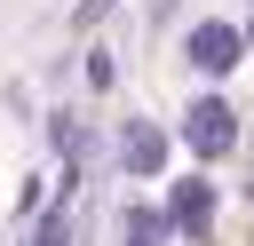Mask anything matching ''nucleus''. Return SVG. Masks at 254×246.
Wrapping results in <instances>:
<instances>
[{"mask_svg":"<svg viewBox=\"0 0 254 246\" xmlns=\"http://www.w3.org/2000/svg\"><path fill=\"white\" fill-rule=\"evenodd\" d=\"M183 143H190L198 159H222V151L238 143V111H230L222 95H198V103L183 111Z\"/></svg>","mask_w":254,"mask_h":246,"instance_id":"f257e3e1","label":"nucleus"},{"mask_svg":"<svg viewBox=\"0 0 254 246\" xmlns=\"http://www.w3.org/2000/svg\"><path fill=\"white\" fill-rule=\"evenodd\" d=\"M183 56H190V71H206V79H222L238 56H246V40H238V24H190V40H183Z\"/></svg>","mask_w":254,"mask_h":246,"instance_id":"f03ea898","label":"nucleus"},{"mask_svg":"<svg viewBox=\"0 0 254 246\" xmlns=\"http://www.w3.org/2000/svg\"><path fill=\"white\" fill-rule=\"evenodd\" d=\"M159 222H167V230H190V238H198V230L214 222V190H206L198 175H183V183L167 190V214H159Z\"/></svg>","mask_w":254,"mask_h":246,"instance_id":"7ed1b4c3","label":"nucleus"},{"mask_svg":"<svg viewBox=\"0 0 254 246\" xmlns=\"http://www.w3.org/2000/svg\"><path fill=\"white\" fill-rule=\"evenodd\" d=\"M119 167H127V175H159V167H167V135H159L151 119H135L127 143H119Z\"/></svg>","mask_w":254,"mask_h":246,"instance_id":"20e7f679","label":"nucleus"},{"mask_svg":"<svg viewBox=\"0 0 254 246\" xmlns=\"http://www.w3.org/2000/svg\"><path fill=\"white\" fill-rule=\"evenodd\" d=\"M32 246H71V214H64V206H48V214H40V230H32Z\"/></svg>","mask_w":254,"mask_h":246,"instance_id":"39448f33","label":"nucleus"},{"mask_svg":"<svg viewBox=\"0 0 254 246\" xmlns=\"http://www.w3.org/2000/svg\"><path fill=\"white\" fill-rule=\"evenodd\" d=\"M95 16H111V0H79V24H95Z\"/></svg>","mask_w":254,"mask_h":246,"instance_id":"423d86ee","label":"nucleus"},{"mask_svg":"<svg viewBox=\"0 0 254 246\" xmlns=\"http://www.w3.org/2000/svg\"><path fill=\"white\" fill-rule=\"evenodd\" d=\"M238 40H246V48H254V24H246V32H238Z\"/></svg>","mask_w":254,"mask_h":246,"instance_id":"0eeeda50","label":"nucleus"}]
</instances>
